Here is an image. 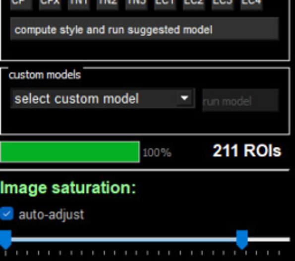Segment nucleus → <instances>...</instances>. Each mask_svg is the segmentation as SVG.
I'll return each mask as SVG.
<instances>
[{"mask_svg": "<svg viewBox=\"0 0 295 261\" xmlns=\"http://www.w3.org/2000/svg\"><path fill=\"white\" fill-rule=\"evenodd\" d=\"M211 8L213 10H232L234 0H211Z\"/></svg>", "mask_w": 295, "mask_h": 261, "instance_id": "obj_1", "label": "nucleus"}, {"mask_svg": "<svg viewBox=\"0 0 295 261\" xmlns=\"http://www.w3.org/2000/svg\"><path fill=\"white\" fill-rule=\"evenodd\" d=\"M127 10H145L148 9V0H125Z\"/></svg>", "mask_w": 295, "mask_h": 261, "instance_id": "obj_2", "label": "nucleus"}, {"mask_svg": "<svg viewBox=\"0 0 295 261\" xmlns=\"http://www.w3.org/2000/svg\"><path fill=\"white\" fill-rule=\"evenodd\" d=\"M98 10H118L119 0H96Z\"/></svg>", "mask_w": 295, "mask_h": 261, "instance_id": "obj_3", "label": "nucleus"}, {"mask_svg": "<svg viewBox=\"0 0 295 261\" xmlns=\"http://www.w3.org/2000/svg\"><path fill=\"white\" fill-rule=\"evenodd\" d=\"M33 8V0H10L12 10H30Z\"/></svg>", "mask_w": 295, "mask_h": 261, "instance_id": "obj_4", "label": "nucleus"}, {"mask_svg": "<svg viewBox=\"0 0 295 261\" xmlns=\"http://www.w3.org/2000/svg\"><path fill=\"white\" fill-rule=\"evenodd\" d=\"M184 10H204L205 0H183Z\"/></svg>", "mask_w": 295, "mask_h": 261, "instance_id": "obj_5", "label": "nucleus"}, {"mask_svg": "<svg viewBox=\"0 0 295 261\" xmlns=\"http://www.w3.org/2000/svg\"><path fill=\"white\" fill-rule=\"evenodd\" d=\"M156 10H174L177 8V0H155Z\"/></svg>", "mask_w": 295, "mask_h": 261, "instance_id": "obj_6", "label": "nucleus"}, {"mask_svg": "<svg viewBox=\"0 0 295 261\" xmlns=\"http://www.w3.org/2000/svg\"><path fill=\"white\" fill-rule=\"evenodd\" d=\"M41 10H59L61 9V0H40Z\"/></svg>", "mask_w": 295, "mask_h": 261, "instance_id": "obj_7", "label": "nucleus"}, {"mask_svg": "<svg viewBox=\"0 0 295 261\" xmlns=\"http://www.w3.org/2000/svg\"><path fill=\"white\" fill-rule=\"evenodd\" d=\"M69 10H88L90 9V0H68Z\"/></svg>", "mask_w": 295, "mask_h": 261, "instance_id": "obj_8", "label": "nucleus"}, {"mask_svg": "<svg viewBox=\"0 0 295 261\" xmlns=\"http://www.w3.org/2000/svg\"><path fill=\"white\" fill-rule=\"evenodd\" d=\"M241 9L243 10L262 9V0H241Z\"/></svg>", "mask_w": 295, "mask_h": 261, "instance_id": "obj_9", "label": "nucleus"}]
</instances>
